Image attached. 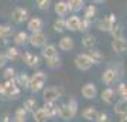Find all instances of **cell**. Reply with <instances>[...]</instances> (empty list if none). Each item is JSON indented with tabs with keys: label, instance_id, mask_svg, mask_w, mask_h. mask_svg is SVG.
<instances>
[{
	"label": "cell",
	"instance_id": "d6a6232c",
	"mask_svg": "<svg viewBox=\"0 0 127 122\" xmlns=\"http://www.w3.org/2000/svg\"><path fill=\"white\" fill-rule=\"evenodd\" d=\"M11 34H13V27L11 26H9V24H0V37L9 38Z\"/></svg>",
	"mask_w": 127,
	"mask_h": 122
},
{
	"label": "cell",
	"instance_id": "ba28073f",
	"mask_svg": "<svg viewBox=\"0 0 127 122\" xmlns=\"http://www.w3.org/2000/svg\"><path fill=\"white\" fill-rule=\"evenodd\" d=\"M28 43H30L32 47H42V45H45V43H47V36L42 31L31 34V36L28 37Z\"/></svg>",
	"mask_w": 127,
	"mask_h": 122
},
{
	"label": "cell",
	"instance_id": "60d3db41",
	"mask_svg": "<svg viewBox=\"0 0 127 122\" xmlns=\"http://www.w3.org/2000/svg\"><path fill=\"white\" fill-rule=\"evenodd\" d=\"M117 90H119V94L123 97V95H124V92L127 91V85L124 84V82H120V84H119V88H117Z\"/></svg>",
	"mask_w": 127,
	"mask_h": 122
},
{
	"label": "cell",
	"instance_id": "f6af8a7d",
	"mask_svg": "<svg viewBox=\"0 0 127 122\" xmlns=\"http://www.w3.org/2000/svg\"><path fill=\"white\" fill-rule=\"evenodd\" d=\"M120 122H127V114H126V115H122V118H120Z\"/></svg>",
	"mask_w": 127,
	"mask_h": 122
},
{
	"label": "cell",
	"instance_id": "4316f807",
	"mask_svg": "<svg viewBox=\"0 0 127 122\" xmlns=\"http://www.w3.org/2000/svg\"><path fill=\"white\" fill-rule=\"evenodd\" d=\"M85 9V14H83V18H86V20H91L96 16V13H97V9H96L95 4H89L86 6V7H83Z\"/></svg>",
	"mask_w": 127,
	"mask_h": 122
},
{
	"label": "cell",
	"instance_id": "bcb514c9",
	"mask_svg": "<svg viewBox=\"0 0 127 122\" xmlns=\"http://www.w3.org/2000/svg\"><path fill=\"white\" fill-rule=\"evenodd\" d=\"M122 100H124V101H126V102H127V91H126V92H124V95H123V98H122Z\"/></svg>",
	"mask_w": 127,
	"mask_h": 122
},
{
	"label": "cell",
	"instance_id": "ab89813d",
	"mask_svg": "<svg viewBox=\"0 0 127 122\" xmlns=\"http://www.w3.org/2000/svg\"><path fill=\"white\" fill-rule=\"evenodd\" d=\"M96 122H110V118H109V115H107V114H104V112H97Z\"/></svg>",
	"mask_w": 127,
	"mask_h": 122
},
{
	"label": "cell",
	"instance_id": "8fae6325",
	"mask_svg": "<svg viewBox=\"0 0 127 122\" xmlns=\"http://www.w3.org/2000/svg\"><path fill=\"white\" fill-rule=\"evenodd\" d=\"M42 26H44V21H42L40 17H31L30 20H28V23H27V28L31 31V34L41 33Z\"/></svg>",
	"mask_w": 127,
	"mask_h": 122
},
{
	"label": "cell",
	"instance_id": "1f68e13d",
	"mask_svg": "<svg viewBox=\"0 0 127 122\" xmlns=\"http://www.w3.org/2000/svg\"><path fill=\"white\" fill-rule=\"evenodd\" d=\"M54 30L57 33H64L66 30V23H65V18H57L54 21Z\"/></svg>",
	"mask_w": 127,
	"mask_h": 122
},
{
	"label": "cell",
	"instance_id": "3957f363",
	"mask_svg": "<svg viewBox=\"0 0 127 122\" xmlns=\"http://www.w3.org/2000/svg\"><path fill=\"white\" fill-rule=\"evenodd\" d=\"M64 94V88L62 87H47L44 88V100L45 102H55V101H58Z\"/></svg>",
	"mask_w": 127,
	"mask_h": 122
},
{
	"label": "cell",
	"instance_id": "7bdbcfd3",
	"mask_svg": "<svg viewBox=\"0 0 127 122\" xmlns=\"http://www.w3.org/2000/svg\"><path fill=\"white\" fill-rule=\"evenodd\" d=\"M7 43H9V40H7V38H4V37H0V47H6V45H7Z\"/></svg>",
	"mask_w": 127,
	"mask_h": 122
},
{
	"label": "cell",
	"instance_id": "83f0119b",
	"mask_svg": "<svg viewBox=\"0 0 127 122\" xmlns=\"http://www.w3.org/2000/svg\"><path fill=\"white\" fill-rule=\"evenodd\" d=\"M32 119H34V122H47V115L45 112L42 111V108H37L34 112H32Z\"/></svg>",
	"mask_w": 127,
	"mask_h": 122
},
{
	"label": "cell",
	"instance_id": "484cf974",
	"mask_svg": "<svg viewBox=\"0 0 127 122\" xmlns=\"http://www.w3.org/2000/svg\"><path fill=\"white\" fill-rule=\"evenodd\" d=\"M114 112L119 114L120 117H122V115H126L127 114V102L126 101L124 100L117 101V102L114 104Z\"/></svg>",
	"mask_w": 127,
	"mask_h": 122
},
{
	"label": "cell",
	"instance_id": "b9f144b4",
	"mask_svg": "<svg viewBox=\"0 0 127 122\" xmlns=\"http://www.w3.org/2000/svg\"><path fill=\"white\" fill-rule=\"evenodd\" d=\"M6 63H7V60H6L4 53H0V68H1V67H4Z\"/></svg>",
	"mask_w": 127,
	"mask_h": 122
},
{
	"label": "cell",
	"instance_id": "603a6c76",
	"mask_svg": "<svg viewBox=\"0 0 127 122\" xmlns=\"http://www.w3.org/2000/svg\"><path fill=\"white\" fill-rule=\"evenodd\" d=\"M66 4H68V9L71 11H81L83 7H85V1L83 0H69L66 1Z\"/></svg>",
	"mask_w": 127,
	"mask_h": 122
},
{
	"label": "cell",
	"instance_id": "8992f818",
	"mask_svg": "<svg viewBox=\"0 0 127 122\" xmlns=\"http://www.w3.org/2000/svg\"><path fill=\"white\" fill-rule=\"evenodd\" d=\"M92 61L91 58L88 57V54H78L76 58H75V65L76 68H79L81 71H88L89 68L92 67Z\"/></svg>",
	"mask_w": 127,
	"mask_h": 122
},
{
	"label": "cell",
	"instance_id": "4dcf8cb0",
	"mask_svg": "<svg viewBox=\"0 0 127 122\" xmlns=\"http://www.w3.org/2000/svg\"><path fill=\"white\" fill-rule=\"evenodd\" d=\"M28 41V34L26 31H18L16 36H14V43L17 45H23Z\"/></svg>",
	"mask_w": 127,
	"mask_h": 122
},
{
	"label": "cell",
	"instance_id": "8d00e7d4",
	"mask_svg": "<svg viewBox=\"0 0 127 122\" xmlns=\"http://www.w3.org/2000/svg\"><path fill=\"white\" fill-rule=\"evenodd\" d=\"M47 65H48L50 68H58V67H61V58L57 55V57H54V58L47 60Z\"/></svg>",
	"mask_w": 127,
	"mask_h": 122
},
{
	"label": "cell",
	"instance_id": "836d02e7",
	"mask_svg": "<svg viewBox=\"0 0 127 122\" xmlns=\"http://www.w3.org/2000/svg\"><path fill=\"white\" fill-rule=\"evenodd\" d=\"M26 115H27V112H26V111L23 109V107H21V108H18L17 111H16L13 121H17V122H26Z\"/></svg>",
	"mask_w": 127,
	"mask_h": 122
},
{
	"label": "cell",
	"instance_id": "4fadbf2b",
	"mask_svg": "<svg viewBox=\"0 0 127 122\" xmlns=\"http://www.w3.org/2000/svg\"><path fill=\"white\" fill-rule=\"evenodd\" d=\"M42 111L45 112L47 118H54L55 115H58V107L55 102H44Z\"/></svg>",
	"mask_w": 127,
	"mask_h": 122
},
{
	"label": "cell",
	"instance_id": "9a60e30c",
	"mask_svg": "<svg viewBox=\"0 0 127 122\" xmlns=\"http://www.w3.org/2000/svg\"><path fill=\"white\" fill-rule=\"evenodd\" d=\"M41 54H42V57H44L45 60L54 58V57H57V55H58V53H57V47H55L54 44L44 45V48H42V51H41Z\"/></svg>",
	"mask_w": 127,
	"mask_h": 122
},
{
	"label": "cell",
	"instance_id": "9c48e42d",
	"mask_svg": "<svg viewBox=\"0 0 127 122\" xmlns=\"http://www.w3.org/2000/svg\"><path fill=\"white\" fill-rule=\"evenodd\" d=\"M82 97L83 98H86V100H93L96 95H97V88H96L95 84H92V82H88L85 85L82 87Z\"/></svg>",
	"mask_w": 127,
	"mask_h": 122
},
{
	"label": "cell",
	"instance_id": "f1b7e54d",
	"mask_svg": "<svg viewBox=\"0 0 127 122\" xmlns=\"http://www.w3.org/2000/svg\"><path fill=\"white\" fill-rule=\"evenodd\" d=\"M110 34L113 36V40H119V38H123V26L120 23H116L112 28Z\"/></svg>",
	"mask_w": 127,
	"mask_h": 122
},
{
	"label": "cell",
	"instance_id": "52a82bcc",
	"mask_svg": "<svg viewBox=\"0 0 127 122\" xmlns=\"http://www.w3.org/2000/svg\"><path fill=\"white\" fill-rule=\"evenodd\" d=\"M117 77H119L117 70L109 67V68H106L103 71V74H102V81H103L106 85H112V84L117 80Z\"/></svg>",
	"mask_w": 127,
	"mask_h": 122
},
{
	"label": "cell",
	"instance_id": "7c38bea8",
	"mask_svg": "<svg viewBox=\"0 0 127 122\" xmlns=\"http://www.w3.org/2000/svg\"><path fill=\"white\" fill-rule=\"evenodd\" d=\"M65 23H66V30L69 31H78L79 30V23H81V18L76 14H72L69 16L68 18H65Z\"/></svg>",
	"mask_w": 127,
	"mask_h": 122
},
{
	"label": "cell",
	"instance_id": "d590c367",
	"mask_svg": "<svg viewBox=\"0 0 127 122\" xmlns=\"http://www.w3.org/2000/svg\"><path fill=\"white\" fill-rule=\"evenodd\" d=\"M66 105L69 107V109H71L72 115L75 117V115H76V112H78V101H76V98H75V97H71Z\"/></svg>",
	"mask_w": 127,
	"mask_h": 122
},
{
	"label": "cell",
	"instance_id": "ee69618b",
	"mask_svg": "<svg viewBox=\"0 0 127 122\" xmlns=\"http://www.w3.org/2000/svg\"><path fill=\"white\" fill-rule=\"evenodd\" d=\"M1 122H10V115L9 114H4V117H3V121Z\"/></svg>",
	"mask_w": 127,
	"mask_h": 122
},
{
	"label": "cell",
	"instance_id": "7a4b0ae2",
	"mask_svg": "<svg viewBox=\"0 0 127 122\" xmlns=\"http://www.w3.org/2000/svg\"><path fill=\"white\" fill-rule=\"evenodd\" d=\"M0 95L6 98H17L20 95V87L16 84V80H10L4 84H0Z\"/></svg>",
	"mask_w": 127,
	"mask_h": 122
},
{
	"label": "cell",
	"instance_id": "7dc6e473",
	"mask_svg": "<svg viewBox=\"0 0 127 122\" xmlns=\"http://www.w3.org/2000/svg\"><path fill=\"white\" fill-rule=\"evenodd\" d=\"M11 122H17V121H11Z\"/></svg>",
	"mask_w": 127,
	"mask_h": 122
},
{
	"label": "cell",
	"instance_id": "f546056e",
	"mask_svg": "<svg viewBox=\"0 0 127 122\" xmlns=\"http://www.w3.org/2000/svg\"><path fill=\"white\" fill-rule=\"evenodd\" d=\"M14 80H16V84H17L18 87H26V88H27L28 81H30V77H28L26 72H21V74H18Z\"/></svg>",
	"mask_w": 127,
	"mask_h": 122
},
{
	"label": "cell",
	"instance_id": "cb8c5ba5",
	"mask_svg": "<svg viewBox=\"0 0 127 122\" xmlns=\"http://www.w3.org/2000/svg\"><path fill=\"white\" fill-rule=\"evenodd\" d=\"M4 55H6V60H7V61H14V60L18 58L20 50H18L17 47H9L7 51L4 53Z\"/></svg>",
	"mask_w": 127,
	"mask_h": 122
},
{
	"label": "cell",
	"instance_id": "ffe728a7",
	"mask_svg": "<svg viewBox=\"0 0 127 122\" xmlns=\"http://www.w3.org/2000/svg\"><path fill=\"white\" fill-rule=\"evenodd\" d=\"M96 117H97V111L93 107H86L82 111V118L86 121H96Z\"/></svg>",
	"mask_w": 127,
	"mask_h": 122
},
{
	"label": "cell",
	"instance_id": "44dd1931",
	"mask_svg": "<svg viewBox=\"0 0 127 122\" xmlns=\"http://www.w3.org/2000/svg\"><path fill=\"white\" fill-rule=\"evenodd\" d=\"M100 98H102V101L106 102V104H112L113 100H114V90H113V88H110V87H107L106 90L102 91Z\"/></svg>",
	"mask_w": 127,
	"mask_h": 122
},
{
	"label": "cell",
	"instance_id": "e0dca14e",
	"mask_svg": "<svg viewBox=\"0 0 127 122\" xmlns=\"http://www.w3.org/2000/svg\"><path fill=\"white\" fill-rule=\"evenodd\" d=\"M112 48H113L116 53H126L127 51V41L124 40V37L112 41Z\"/></svg>",
	"mask_w": 127,
	"mask_h": 122
},
{
	"label": "cell",
	"instance_id": "5b68a950",
	"mask_svg": "<svg viewBox=\"0 0 127 122\" xmlns=\"http://www.w3.org/2000/svg\"><path fill=\"white\" fill-rule=\"evenodd\" d=\"M11 18L17 24H21V23L27 21L28 20V10L24 9V7H16L11 11Z\"/></svg>",
	"mask_w": 127,
	"mask_h": 122
},
{
	"label": "cell",
	"instance_id": "277c9868",
	"mask_svg": "<svg viewBox=\"0 0 127 122\" xmlns=\"http://www.w3.org/2000/svg\"><path fill=\"white\" fill-rule=\"evenodd\" d=\"M114 24H116V16H114V14H109V16L100 18L99 21H97V28L102 30V31L110 33Z\"/></svg>",
	"mask_w": 127,
	"mask_h": 122
},
{
	"label": "cell",
	"instance_id": "2e32d148",
	"mask_svg": "<svg viewBox=\"0 0 127 122\" xmlns=\"http://www.w3.org/2000/svg\"><path fill=\"white\" fill-rule=\"evenodd\" d=\"M69 9H68V4H66V1H57L55 3V13L59 16V18H64L66 17V14H68Z\"/></svg>",
	"mask_w": 127,
	"mask_h": 122
},
{
	"label": "cell",
	"instance_id": "ac0fdd59",
	"mask_svg": "<svg viewBox=\"0 0 127 122\" xmlns=\"http://www.w3.org/2000/svg\"><path fill=\"white\" fill-rule=\"evenodd\" d=\"M58 115L64 121H69V119L73 118L72 112H71V109H69V107L66 104H62L61 107H58Z\"/></svg>",
	"mask_w": 127,
	"mask_h": 122
},
{
	"label": "cell",
	"instance_id": "6da1fadb",
	"mask_svg": "<svg viewBox=\"0 0 127 122\" xmlns=\"http://www.w3.org/2000/svg\"><path fill=\"white\" fill-rule=\"evenodd\" d=\"M45 82H47V74L44 71H37L30 77L27 88H28V91H31V92H38V91L44 90Z\"/></svg>",
	"mask_w": 127,
	"mask_h": 122
},
{
	"label": "cell",
	"instance_id": "5bb4252c",
	"mask_svg": "<svg viewBox=\"0 0 127 122\" xmlns=\"http://www.w3.org/2000/svg\"><path fill=\"white\" fill-rule=\"evenodd\" d=\"M59 48L62 51H72L73 47H75V43H73V38L72 37H62L61 40H59Z\"/></svg>",
	"mask_w": 127,
	"mask_h": 122
},
{
	"label": "cell",
	"instance_id": "7402d4cb",
	"mask_svg": "<svg viewBox=\"0 0 127 122\" xmlns=\"http://www.w3.org/2000/svg\"><path fill=\"white\" fill-rule=\"evenodd\" d=\"M82 45L85 47V48H93L96 45V37L93 34H85V36L82 37Z\"/></svg>",
	"mask_w": 127,
	"mask_h": 122
},
{
	"label": "cell",
	"instance_id": "e575fe53",
	"mask_svg": "<svg viewBox=\"0 0 127 122\" xmlns=\"http://www.w3.org/2000/svg\"><path fill=\"white\" fill-rule=\"evenodd\" d=\"M91 27H92V21H91V20L81 18V23H79V30H81L82 33H88Z\"/></svg>",
	"mask_w": 127,
	"mask_h": 122
},
{
	"label": "cell",
	"instance_id": "d6986e66",
	"mask_svg": "<svg viewBox=\"0 0 127 122\" xmlns=\"http://www.w3.org/2000/svg\"><path fill=\"white\" fill-rule=\"evenodd\" d=\"M88 57L91 58V61L93 64H100L104 58V55L102 54V51L97 50V48H92V50L88 53Z\"/></svg>",
	"mask_w": 127,
	"mask_h": 122
},
{
	"label": "cell",
	"instance_id": "74e56055",
	"mask_svg": "<svg viewBox=\"0 0 127 122\" xmlns=\"http://www.w3.org/2000/svg\"><path fill=\"white\" fill-rule=\"evenodd\" d=\"M14 74H16V71H14L13 67H7L4 70V72H3V77L6 78V81H10V80H14Z\"/></svg>",
	"mask_w": 127,
	"mask_h": 122
},
{
	"label": "cell",
	"instance_id": "d4e9b609",
	"mask_svg": "<svg viewBox=\"0 0 127 122\" xmlns=\"http://www.w3.org/2000/svg\"><path fill=\"white\" fill-rule=\"evenodd\" d=\"M23 109L26 112H34L37 109V100L35 98H27L23 104Z\"/></svg>",
	"mask_w": 127,
	"mask_h": 122
},
{
	"label": "cell",
	"instance_id": "f35d334b",
	"mask_svg": "<svg viewBox=\"0 0 127 122\" xmlns=\"http://www.w3.org/2000/svg\"><path fill=\"white\" fill-rule=\"evenodd\" d=\"M37 6H38L40 10H48L51 6V1L50 0H38L37 1Z\"/></svg>",
	"mask_w": 127,
	"mask_h": 122
},
{
	"label": "cell",
	"instance_id": "30bf717a",
	"mask_svg": "<svg viewBox=\"0 0 127 122\" xmlns=\"http://www.w3.org/2000/svg\"><path fill=\"white\" fill-rule=\"evenodd\" d=\"M23 63L26 64V65H28V67H38L40 65V57L37 54H34V53H30V51H26L23 54Z\"/></svg>",
	"mask_w": 127,
	"mask_h": 122
}]
</instances>
